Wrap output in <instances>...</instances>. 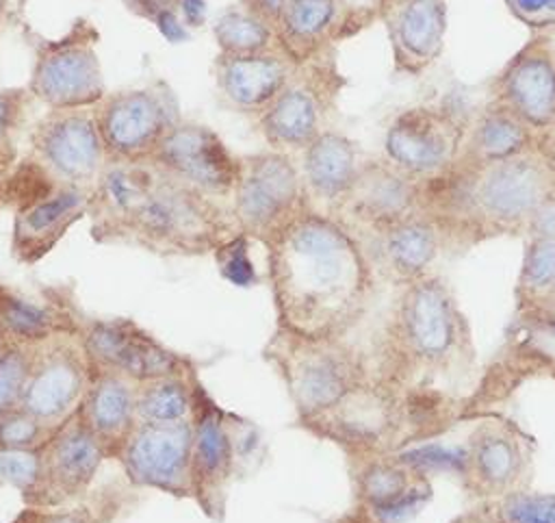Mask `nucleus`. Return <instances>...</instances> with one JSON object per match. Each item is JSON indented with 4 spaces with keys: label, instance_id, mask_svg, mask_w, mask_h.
I'll return each mask as SVG.
<instances>
[{
    "label": "nucleus",
    "instance_id": "c03bdc74",
    "mask_svg": "<svg viewBox=\"0 0 555 523\" xmlns=\"http://www.w3.org/2000/svg\"><path fill=\"white\" fill-rule=\"evenodd\" d=\"M251 11H256L258 15H262L264 20H269L273 24V20L280 15V11L293 2V0H243Z\"/></svg>",
    "mask_w": 555,
    "mask_h": 523
},
{
    "label": "nucleus",
    "instance_id": "2eb2a0df",
    "mask_svg": "<svg viewBox=\"0 0 555 523\" xmlns=\"http://www.w3.org/2000/svg\"><path fill=\"white\" fill-rule=\"evenodd\" d=\"M91 191L52 180L43 169L35 187H26L17 197L13 217L11 250L20 263L41 260L67 234V230L89 215Z\"/></svg>",
    "mask_w": 555,
    "mask_h": 523
},
{
    "label": "nucleus",
    "instance_id": "49530a36",
    "mask_svg": "<svg viewBox=\"0 0 555 523\" xmlns=\"http://www.w3.org/2000/svg\"><path fill=\"white\" fill-rule=\"evenodd\" d=\"M451 523H492V521H490L479 508H475V510H470V512L457 516V519L451 521Z\"/></svg>",
    "mask_w": 555,
    "mask_h": 523
},
{
    "label": "nucleus",
    "instance_id": "6e6552de",
    "mask_svg": "<svg viewBox=\"0 0 555 523\" xmlns=\"http://www.w3.org/2000/svg\"><path fill=\"white\" fill-rule=\"evenodd\" d=\"M345 78L338 74L332 52L293 74L284 91L260 115L258 126L275 152H304L323 130L336 106Z\"/></svg>",
    "mask_w": 555,
    "mask_h": 523
},
{
    "label": "nucleus",
    "instance_id": "473e14b6",
    "mask_svg": "<svg viewBox=\"0 0 555 523\" xmlns=\"http://www.w3.org/2000/svg\"><path fill=\"white\" fill-rule=\"evenodd\" d=\"M423 477L401 464L395 456H384L369 460L356 477L358 497L366 508L384 506L412 488V484Z\"/></svg>",
    "mask_w": 555,
    "mask_h": 523
},
{
    "label": "nucleus",
    "instance_id": "f3484780",
    "mask_svg": "<svg viewBox=\"0 0 555 523\" xmlns=\"http://www.w3.org/2000/svg\"><path fill=\"white\" fill-rule=\"evenodd\" d=\"M423 197L425 182L403 174L382 156L364 158L334 217L362 237L423 213Z\"/></svg>",
    "mask_w": 555,
    "mask_h": 523
},
{
    "label": "nucleus",
    "instance_id": "aec40b11",
    "mask_svg": "<svg viewBox=\"0 0 555 523\" xmlns=\"http://www.w3.org/2000/svg\"><path fill=\"white\" fill-rule=\"evenodd\" d=\"M191 419L167 425L137 423L119 454V462L137 486L191 497Z\"/></svg>",
    "mask_w": 555,
    "mask_h": 523
},
{
    "label": "nucleus",
    "instance_id": "c756f323",
    "mask_svg": "<svg viewBox=\"0 0 555 523\" xmlns=\"http://www.w3.org/2000/svg\"><path fill=\"white\" fill-rule=\"evenodd\" d=\"M59 334H80V330L59 308L37 304L0 282V347H33Z\"/></svg>",
    "mask_w": 555,
    "mask_h": 523
},
{
    "label": "nucleus",
    "instance_id": "bb28decb",
    "mask_svg": "<svg viewBox=\"0 0 555 523\" xmlns=\"http://www.w3.org/2000/svg\"><path fill=\"white\" fill-rule=\"evenodd\" d=\"M360 152L353 139L338 130H323L301 152V178L308 202L314 211L334 215L349 193L360 167Z\"/></svg>",
    "mask_w": 555,
    "mask_h": 523
},
{
    "label": "nucleus",
    "instance_id": "a18cd8bd",
    "mask_svg": "<svg viewBox=\"0 0 555 523\" xmlns=\"http://www.w3.org/2000/svg\"><path fill=\"white\" fill-rule=\"evenodd\" d=\"M538 145L542 148V152L551 158V163L555 165V124L538 139Z\"/></svg>",
    "mask_w": 555,
    "mask_h": 523
},
{
    "label": "nucleus",
    "instance_id": "f704fd0d",
    "mask_svg": "<svg viewBox=\"0 0 555 523\" xmlns=\"http://www.w3.org/2000/svg\"><path fill=\"white\" fill-rule=\"evenodd\" d=\"M39 447H0V486L17 488L24 501H28L39 484Z\"/></svg>",
    "mask_w": 555,
    "mask_h": 523
},
{
    "label": "nucleus",
    "instance_id": "c85d7f7f",
    "mask_svg": "<svg viewBox=\"0 0 555 523\" xmlns=\"http://www.w3.org/2000/svg\"><path fill=\"white\" fill-rule=\"evenodd\" d=\"M538 145V135L501 104L486 100L468 115L462 154L455 165H483L522 154Z\"/></svg>",
    "mask_w": 555,
    "mask_h": 523
},
{
    "label": "nucleus",
    "instance_id": "7ed1b4c3",
    "mask_svg": "<svg viewBox=\"0 0 555 523\" xmlns=\"http://www.w3.org/2000/svg\"><path fill=\"white\" fill-rule=\"evenodd\" d=\"M555 193V165L540 145L483 165H453L425 182L423 211L451 245L522 237Z\"/></svg>",
    "mask_w": 555,
    "mask_h": 523
},
{
    "label": "nucleus",
    "instance_id": "4468645a",
    "mask_svg": "<svg viewBox=\"0 0 555 523\" xmlns=\"http://www.w3.org/2000/svg\"><path fill=\"white\" fill-rule=\"evenodd\" d=\"M91 373H119L132 382L186 378V360L128 319L91 321L80 332Z\"/></svg>",
    "mask_w": 555,
    "mask_h": 523
},
{
    "label": "nucleus",
    "instance_id": "4be33fe9",
    "mask_svg": "<svg viewBox=\"0 0 555 523\" xmlns=\"http://www.w3.org/2000/svg\"><path fill=\"white\" fill-rule=\"evenodd\" d=\"M373 13L386 30L397 72L421 76L442 56L449 28L444 0H375Z\"/></svg>",
    "mask_w": 555,
    "mask_h": 523
},
{
    "label": "nucleus",
    "instance_id": "8fccbe9b",
    "mask_svg": "<svg viewBox=\"0 0 555 523\" xmlns=\"http://www.w3.org/2000/svg\"><path fill=\"white\" fill-rule=\"evenodd\" d=\"M553 378H555V365H553Z\"/></svg>",
    "mask_w": 555,
    "mask_h": 523
},
{
    "label": "nucleus",
    "instance_id": "6ab92c4d",
    "mask_svg": "<svg viewBox=\"0 0 555 523\" xmlns=\"http://www.w3.org/2000/svg\"><path fill=\"white\" fill-rule=\"evenodd\" d=\"M150 163L215 200L232 195L238 176V158L221 137L204 124L182 119L169 130Z\"/></svg>",
    "mask_w": 555,
    "mask_h": 523
},
{
    "label": "nucleus",
    "instance_id": "58836bf2",
    "mask_svg": "<svg viewBox=\"0 0 555 523\" xmlns=\"http://www.w3.org/2000/svg\"><path fill=\"white\" fill-rule=\"evenodd\" d=\"M247 234L236 232L232 239H228L215 250V258L223 278L234 284H251L256 280L254 265L247 252Z\"/></svg>",
    "mask_w": 555,
    "mask_h": 523
},
{
    "label": "nucleus",
    "instance_id": "f03ea898",
    "mask_svg": "<svg viewBox=\"0 0 555 523\" xmlns=\"http://www.w3.org/2000/svg\"><path fill=\"white\" fill-rule=\"evenodd\" d=\"M98 241L134 243L156 254L197 256L236 234L215 197L167 176L154 163H108L91 189Z\"/></svg>",
    "mask_w": 555,
    "mask_h": 523
},
{
    "label": "nucleus",
    "instance_id": "cd10ccee",
    "mask_svg": "<svg viewBox=\"0 0 555 523\" xmlns=\"http://www.w3.org/2000/svg\"><path fill=\"white\" fill-rule=\"evenodd\" d=\"M132 380L119 373H93L91 384L78 406L89 430L98 438L104 456H117L137 428Z\"/></svg>",
    "mask_w": 555,
    "mask_h": 523
},
{
    "label": "nucleus",
    "instance_id": "20e7f679",
    "mask_svg": "<svg viewBox=\"0 0 555 523\" xmlns=\"http://www.w3.org/2000/svg\"><path fill=\"white\" fill-rule=\"evenodd\" d=\"M384 358L395 378L447 373L473 358L468 319L442 278L431 273L399 286L384 328Z\"/></svg>",
    "mask_w": 555,
    "mask_h": 523
},
{
    "label": "nucleus",
    "instance_id": "a211bd4d",
    "mask_svg": "<svg viewBox=\"0 0 555 523\" xmlns=\"http://www.w3.org/2000/svg\"><path fill=\"white\" fill-rule=\"evenodd\" d=\"M466 486L486 499L525 490L531 482L533 451L527 436L507 419L481 421L466 445Z\"/></svg>",
    "mask_w": 555,
    "mask_h": 523
},
{
    "label": "nucleus",
    "instance_id": "f257e3e1",
    "mask_svg": "<svg viewBox=\"0 0 555 523\" xmlns=\"http://www.w3.org/2000/svg\"><path fill=\"white\" fill-rule=\"evenodd\" d=\"M264 245L278 330L343 339L362 319L379 278L338 217L308 206Z\"/></svg>",
    "mask_w": 555,
    "mask_h": 523
},
{
    "label": "nucleus",
    "instance_id": "0eeeda50",
    "mask_svg": "<svg viewBox=\"0 0 555 523\" xmlns=\"http://www.w3.org/2000/svg\"><path fill=\"white\" fill-rule=\"evenodd\" d=\"M466 122L468 115L444 102L408 106L388 122L382 158L403 174L429 182L457 163Z\"/></svg>",
    "mask_w": 555,
    "mask_h": 523
},
{
    "label": "nucleus",
    "instance_id": "5701e85b",
    "mask_svg": "<svg viewBox=\"0 0 555 523\" xmlns=\"http://www.w3.org/2000/svg\"><path fill=\"white\" fill-rule=\"evenodd\" d=\"M193 445H191V497L219 519L230 477L234 473V436L225 414L195 384L193 401Z\"/></svg>",
    "mask_w": 555,
    "mask_h": 523
},
{
    "label": "nucleus",
    "instance_id": "412c9836",
    "mask_svg": "<svg viewBox=\"0 0 555 523\" xmlns=\"http://www.w3.org/2000/svg\"><path fill=\"white\" fill-rule=\"evenodd\" d=\"M358 239L362 241L377 278L397 286L431 276L436 260L451 247L447 232L425 211Z\"/></svg>",
    "mask_w": 555,
    "mask_h": 523
},
{
    "label": "nucleus",
    "instance_id": "f8f14e48",
    "mask_svg": "<svg viewBox=\"0 0 555 523\" xmlns=\"http://www.w3.org/2000/svg\"><path fill=\"white\" fill-rule=\"evenodd\" d=\"M30 150L52 180L87 191L108 165L93 109L50 111L30 130Z\"/></svg>",
    "mask_w": 555,
    "mask_h": 523
},
{
    "label": "nucleus",
    "instance_id": "b1692460",
    "mask_svg": "<svg viewBox=\"0 0 555 523\" xmlns=\"http://www.w3.org/2000/svg\"><path fill=\"white\" fill-rule=\"evenodd\" d=\"M399 417V399L392 386L366 380L334 408L304 423L345 447L373 449L390 438Z\"/></svg>",
    "mask_w": 555,
    "mask_h": 523
},
{
    "label": "nucleus",
    "instance_id": "37998d69",
    "mask_svg": "<svg viewBox=\"0 0 555 523\" xmlns=\"http://www.w3.org/2000/svg\"><path fill=\"white\" fill-rule=\"evenodd\" d=\"M505 7L531 30L555 28V0H505Z\"/></svg>",
    "mask_w": 555,
    "mask_h": 523
},
{
    "label": "nucleus",
    "instance_id": "423d86ee",
    "mask_svg": "<svg viewBox=\"0 0 555 523\" xmlns=\"http://www.w3.org/2000/svg\"><path fill=\"white\" fill-rule=\"evenodd\" d=\"M308 206L301 171L288 154L273 150L238 158L232 191V217L238 232L267 243Z\"/></svg>",
    "mask_w": 555,
    "mask_h": 523
},
{
    "label": "nucleus",
    "instance_id": "4c0bfd02",
    "mask_svg": "<svg viewBox=\"0 0 555 523\" xmlns=\"http://www.w3.org/2000/svg\"><path fill=\"white\" fill-rule=\"evenodd\" d=\"M50 432L52 428L22 408L0 414V447H41Z\"/></svg>",
    "mask_w": 555,
    "mask_h": 523
},
{
    "label": "nucleus",
    "instance_id": "a878e982",
    "mask_svg": "<svg viewBox=\"0 0 555 523\" xmlns=\"http://www.w3.org/2000/svg\"><path fill=\"white\" fill-rule=\"evenodd\" d=\"M297 65L280 50L258 54H219L215 78L228 104L243 113L262 115L291 82Z\"/></svg>",
    "mask_w": 555,
    "mask_h": 523
},
{
    "label": "nucleus",
    "instance_id": "dca6fc26",
    "mask_svg": "<svg viewBox=\"0 0 555 523\" xmlns=\"http://www.w3.org/2000/svg\"><path fill=\"white\" fill-rule=\"evenodd\" d=\"M39 484L30 499V508H65L91 486L104 449L89 430L80 410L56 425L43 441Z\"/></svg>",
    "mask_w": 555,
    "mask_h": 523
},
{
    "label": "nucleus",
    "instance_id": "de8ad7c7",
    "mask_svg": "<svg viewBox=\"0 0 555 523\" xmlns=\"http://www.w3.org/2000/svg\"><path fill=\"white\" fill-rule=\"evenodd\" d=\"M11 158H13V150H0V195H2V178L9 169Z\"/></svg>",
    "mask_w": 555,
    "mask_h": 523
},
{
    "label": "nucleus",
    "instance_id": "2f4dec72",
    "mask_svg": "<svg viewBox=\"0 0 555 523\" xmlns=\"http://www.w3.org/2000/svg\"><path fill=\"white\" fill-rule=\"evenodd\" d=\"M219 54H258L278 50L273 24L245 2L228 7L212 26Z\"/></svg>",
    "mask_w": 555,
    "mask_h": 523
},
{
    "label": "nucleus",
    "instance_id": "1a4fd4ad",
    "mask_svg": "<svg viewBox=\"0 0 555 523\" xmlns=\"http://www.w3.org/2000/svg\"><path fill=\"white\" fill-rule=\"evenodd\" d=\"M108 163H143L180 122L178 102L165 82L121 89L93 106Z\"/></svg>",
    "mask_w": 555,
    "mask_h": 523
},
{
    "label": "nucleus",
    "instance_id": "a19ab883",
    "mask_svg": "<svg viewBox=\"0 0 555 523\" xmlns=\"http://www.w3.org/2000/svg\"><path fill=\"white\" fill-rule=\"evenodd\" d=\"M28 98V89L0 87V150H13L11 139L22 122Z\"/></svg>",
    "mask_w": 555,
    "mask_h": 523
},
{
    "label": "nucleus",
    "instance_id": "09e8293b",
    "mask_svg": "<svg viewBox=\"0 0 555 523\" xmlns=\"http://www.w3.org/2000/svg\"><path fill=\"white\" fill-rule=\"evenodd\" d=\"M7 4H9V0H0V15L4 13V9H7Z\"/></svg>",
    "mask_w": 555,
    "mask_h": 523
},
{
    "label": "nucleus",
    "instance_id": "9d476101",
    "mask_svg": "<svg viewBox=\"0 0 555 523\" xmlns=\"http://www.w3.org/2000/svg\"><path fill=\"white\" fill-rule=\"evenodd\" d=\"M95 39L98 33L82 22L59 39L41 41L26 87L30 98L50 111L98 106L106 98V89Z\"/></svg>",
    "mask_w": 555,
    "mask_h": 523
},
{
    "label": "nucleus",
    "instance_id": "e433bc0d",
    "mask_svg": "<svg viewBox=\"0 0 555 523\" xmlns=\"http://www.w3.org/2000/svg\"><path fill=\"white\" fill-rule=\"evenodd\" d=\"M401 464H405L416 475L455 471L464 475L466 469V449L464 447H444V445H418L399 454H392Z\"/></svg>",
    "mask_w": 555,
    "mask_h": 523
},
{
    "label": "nucleus",
    "instance_id": "7c9ffc66",
    "mask_svg": "<svg viewBox=\"0 0 555 523\" xmlns=\"http://www.w3.org/2000/svg\"><path fill=\"white\" fill-rule=\"evenodd\" d=\"M197 384V382H195ZM195 384L186 378H163L137 384L134 412L137 423L167 425L191 419L195 401Z\"/></svg>",
    "mask_w": 555,
    "mask_h": 523
},
{
    "label": "nucleus",
    "instance_id": "39448f33",
    "mask_svg": "<svg viewBox=\"0 0 555 523\" xmlns=\"http://www.w3.org/2000/svg\"><path fill=\"white\" fill-rule=\"evenodd\" d=\"M264 354L280 369L301 421L327 412L366 382L362 358L343 339H304L278 330Z\"/></svg>",
    "mask_w": 555,
    "mask_h": 523
},
{
    "label": "nucleus",
    "instance_id": "9b49d317",
    "mask_svg": "<svg viewBox=\"0 0 555 523\" xmlns=\"http://www.w3.org/2000/svg\"><path fill=\"white\" fill-rule=\"evenodd\" d=\"M488 100L514 113L538 139L555 124V28L531 30L492 76Z\"/></svg>",
    "mask_w": 555,
    "mask_h": 523
},
{
    "label": "nucleus",
    "instance_id": "c9c22d12",
    "mask_svg": "<svg viewBox=\"0 0 555 523\" xmlns=\"http://www.w3.org/2000/svg\"><path fill=\"white\" fill-rule=\"evenodd\" d=\"M35 347V345H33ZM33 347L4 345L0 347V414H7L22 404L26 378L30 371Z\"/></svg>",
    "mask_w": 555,
    "mask_h": 523
},
{
    "label": "nucleus",
    "instance_id": "79ce46f5",
    "mask_svg": "<svg viewBox=\"0 0 555 523\" xmlns=\"http://www.w3.org/2000/svg\"><path fill=\"white\" fill-rule=\"evenodd\" d=\"M11 523H98V519L87 506L26 508Z\"/></svg>",
    "mask_w": 555,
    "mask_h": 523
},
{
    "label": "nucleus",
    "instance_id": "ea45409f",
    "mask_svg": "<svg viewBox=\"0 0 555 523\" xmlns=\"http://www.w3.org/2000/svg\"><path fill=\"white\" fill-rule=\"evenodd\" d=\"M427 499H429V484L425 477H418L408 493H403L401 497L384 506L369 508V514L375 523H401L410 519L414 512H418Z\"/></svg>",
    "mask_w": 555,
    "mask_h": 523
},
{
    "label": "nucleus",
    "instance_id": "72a5a7b5",
    "mask_svg": "<svg viewBox=\"0 0 555 523\" xmlns=\"http://www.w3.org/2000/svg\"><path fill=\"white\" fill-rule=\"evenodd\" d=\"M479 510L492 523H555V495L525 488L486 499Z\"/></svg>",
    "mask_w": 555,
    "mask_h": 523
},
{
    "label": "nucleus",
    "instance_id": "ddd939ff",
    "mask_svg": "<svg viewBox=\"0 0 555 523\" xmlns=\"http://www.w3.org/2000/svg\"><path fill=\"white\" fill-rule=\"evenodd\" d=\"M74 336L59 334L33 347L20 408L52 430L78 410L93 378L82 341Z\"/></svg>",
    "mask_w": 555,
    "mask_h": 523
},
{
    "label": "nucleus",
    "instance_id": "393cba45",
    "mask_svg": "<svg viewBox=\"0 0 555 523\" xmlns=\"http://www.w3.org/2000/svg\"><path fill=\"white\" fill-rule=\"evenodd\" d=\"M351 22L347 0H293L273 20L275 48L297 67L332 52Z\"/></svg>",
    "mask_w": 555,
    "mask_h": 523
}]
</instances>
